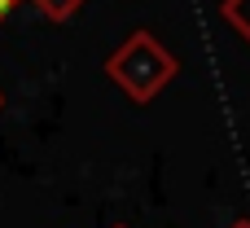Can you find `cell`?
Here are the masks:
<instances>
[{
	"mask_svg": "<svg viewBox=\"0 0 250 228\" xmlns=\"http://www.w3.org/2000/svg\"><path fill=\"white\" fill-rule=\"evenodd\" d=\"M229 18H233V22H242V26H246V35H250V0H229Z\"/></svg>",
	"mask_w": 250,
	"mask_h": 228,
	"instance_id": "6da1fadb",
	"label": "cell"
},
{
	"mask_svg": "<svg viewBox=\"0 0 250 228\" xmlns=\"http://www.w3.org/2000/svg\"><path fill=\"white\" fill-rule=\"evenodd\" d=\"M9 4H13V0H0V13H4V9H9Z\"/></svg>",
	"mask_w": 250,
	"mask_h": 228,
	"instance_id": "7a4b0ae2",
	"label": "cell"
}]
</instances>
